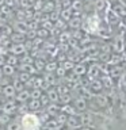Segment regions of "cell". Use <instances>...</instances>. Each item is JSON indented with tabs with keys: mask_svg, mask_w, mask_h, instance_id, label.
Instances as JSON below:
<instances>
[{
	"mask_svg": "<svg viewBox=\"0 0 126 130\" xmlns=\"http://www.w3.org/2000/svg\"><path fill=\"white\" fill-rule=\"evenodd\" d=\"M20 125H22V130H37L41 125L39 118L35 114H24L20 119Z\"/></svg>",
	"mask_w": 126,
	"mask_h": 130,
	"instance_id": "6da1fadb",
	"label": "cell"
},
{
	"mask_svg": "<svg viewBox=\"0 0 126 130\" xmlns=\"http://www.w3.org/2000/svg\"><path fill=\"white\" fill-rule=\"evenodd\" d=\"M71 129H79L81 126V122H80V117H76L75 114H72V115H68L67 118V122H65Z\"/></svg>",
	"mask_w": 126,
	"mask_h": 130,
	"instance_id": "7a4b0ae2",
	"label": "cell"
},
{
	"mask_svg": "<svg viewBox=\"0 0 126 130\" xmlns=\"http://www.w3.org/2000/svg\"><path fill=\"white\" fill-rule=\"evenodd\" d=\"M87 106H88V103L83 96H79L73 100V107L76 108V111H84L87 108Z\"/></svg>",
	"mask_w": 126,
	"mask_h": 130,
	"instance_id": "3957f363",
	"label": "cell"
},
{
	"mask_svg": "<svg viewBox=\"0 0 126 130\" xmlns=\"http://www.w3.org/2000/svg\"><path fill=\"white\" fill-rule=\"evenodd\" d=\"M2 111L6 112V114H10V115H11L12 112H15V111H16V104H15V102H14V100H7L6 103L3 104Z\"/></svg>",
	"mask_w": 126,
	"mask_h": 130,
	"instance_id": "277c9868",
	"label": "cell"
},
{
	"mask_svg": "<svg viewBox=\"0 0 126 130\" xmlns=\"http://www.w3.org/2000/svg\"><path fill=\"white\" fill-rule=\"evenodd\" d=\"M103 88H104L103 81H102V80H98V79H93V80L91 81V84H89V89H91L92 92H95V93H99Z\"/></svg>",
	"mask_w": 126,
	"mask_h": 130,
	"instance_id": "5b68a950",
	"label": "cell"
},
{
	"mask_svg": "<svg viewBox=\"0 0 126 130\" xmlns=\"http://www.w3.org/2000/svg\"><path fill=\"white\" fill-rule=\"evenodd\" d=\"M46 96H48V99H49L50 103H57V102L60 100V93H58V91H57L56 88H50V89H49L48 93H46Z\"/></svg>",
	"mask_w": 126,
	"mask_h": 130,
	"instance_id": "8992f818",
	"label": "cell"
},
{
	"mask_svg": "<svg viewBox=\"0 0 126 130\" xmlns=\"http://www.w3.org/2000/svg\"><path fill=\"white\" fill-rule=\"evenodd\" d=\"M24 45H23V42H19V43H14L12 46L10 47V50H11V53L12 54H15V56H19V54H23L24 53Z\"/></svg>",
	"mask_w": 126,
	"mask_h": 130,
	"instance_id": "52a82bcc",
	"label": "cell"
},
{
	"mask_svg": "<svg viewBox=\"0 0 126 130\" xmlns=\"http://www.w3.org/2000/svg\"><path fill=\"white\" fill-rule=\"evenodd\" d=\"M41 107H42V103H41L39 99H31L28 100V110H31V111H38V110H41Z\"/></svg>",
	"mask_w": 126,
	"mask_h": 130,
	"instance_id": "ba28073f",
	"label": "cell"
},
{
	"mask_svg": "<svg viewBox=\"0 0 126 130\" xmlns=\"http://www.w3.org/2000/svg\"><path fill=\"white\" fill-rule=\"evenodd\" d=\"M15 93H16V89H15V87L12 84H6V85H4V88H3V95L4 96L12 98Z\"/></svg>",
	"mask_w": 126,
	"mask_h": 130,
	"instance_id": "9c48e42d",
	"label": "cell"
},
{
	"mask_svg": "<svg viewBox=\"0 0 126 130\" xmlns=\"http://www.w3.org/2000/svg\"><path fill=\"white\" fill-rule=\"evenodd\" d=\"M28 98H31V96L27 89H22V91L16 92V100L18 102H26V100H28Z\"/></svg>",
	"mask_w": 126,
	"mask_h": 130,
	"instance_id": "30bf717a",
	"label": "cell"
},
{
	"mask_svg": "<svg viewBox=\"0 0 126 130\" xmlns=\"http://www.w3.org/2000/svg\"><path fill=\"white\" fill-rule=\"evenodd\" d=\"M2 71H3V75L4 76H11L12 73L15 72V68H14V65L12 64H4L3 67H2Z\"/></svg>",
	"mask_w": 126,
	"mask_h": 130,
	"instance_id": "8fae6325",
	"label": "cell"
},
{
	"mask_svg": "<svg viewBox=\"0 0 126 130\" xmlns=\"http://www.w3.org/2000/svg\"><path fill=\"white\" fill-rule=\"evenodd\" d=\"M73 72H75L76 76H83L85 72H87V68H85L84 64H79V65H75L73 67Z\"/></svg>",
	"mask_w": 126,
	"mask_h": 130,
	"instance_id": "7c38bea8",
	"label": "cell"
},
{
	"mask_svg": "<svg viewBox=\"0 0 126 130\" xmlns=\"http://www.w3.org/2000/svg\"><path fill=\"white\" fill-rule=\"evenodd\" d=\"M46 112L49 114V115H54L56 117V114L60 112V108H58V106H56V103H52V104L48 106Z\"/></svg>",
	"mask_w": 126,
	"mask_h": 130,
	"instance_id": "4fadbf2b",
	"label": "cell"
},
{
	"mask_svg": "<svg viewBox=\"0 0 126 130\" xmlns=\"http://www.w3.org/2000/svg\"><path fill=\"white\" fill-rule=\"evenodd\" d=\"M7 130H22V125H20V122L10 121L7 123Z\"/></svg>",
	"mask_w": 126,
	"mask_h": 130,
	"instance_id": "5bb4252c",
	"label": "cell"
},
{
	"mask_svg": "<svg viewBox=\"0 0 126 130\" xmlns=\"http://www.w3.org/2000/svg\"><path fill=\"white\" fill-rule=\"evenodd\" d=\"M88 24H89V28H91V30H98L99 20H98L96 16H91V18L88 19Z\"/></svg>",
	"mask_w": 126,
	"mask_h": 130,
	"instance_id": "9a60e30c",
	"label": "cell"
},
{
	"mask_svg": "<svg viewBox=\"0 0 126 130\" xmlns=\"http://www.w3.org/2000/svg\"><path fill=\"white\" fill-rule=\"evenodd\" d=\"M10 121H11L10 114H6V112L0 114V123H2V125H7Z\"/></svg>",
	"mask_w": 126,
	"mask_h": 130,
	"instance_id": "2e32d148",
	"label": "cell"
},
{
	"mask_svg": "<svg viewBox=\"0 0 126 130\" xmlns=\"http://www.w3.org/2000/svg\"><path fill=\"white\" fill-rule=\"evenodd\" d=\"M71 100H72V98H71V95H69V92H68V93H62V95H60V102H61V103L68 104Z\"/></svg>",
	"mask_w": 126,
	"mask_h": 130,
	"instance_id": "e0dca14e",
	"label": "cell"
},
{
	"mask_svg": "<svg viewBox=\"0 0 126 130\" xmlns=\"http://www.w3.org/2000/svg\"><path fill=\"white\" fill-rule=\"evenodd\" d=\"M30 96L33 98V99H41V96H42V92H41V89L35 88V89H33V92H30Z\"/></svg>",
	"mask_w": 126,
	"mask_h": 130,
	"instance_id": "ac0fdd59",
	"label": "cell"
},
{
	"mask_svg": "<svg viewBox=\"0 0 126 130\" xmlns=\"http://www.w3.org/2000/svg\"><path fill=\"white\" fill-rule=\"evenodd\" d=\"M45 69H46L48 72H53L57 69V62H54V61H52V62H49L45 65Z\"/></svg>",
	"mask_w": 126,
	"mask_h": 130,
	"instance_id": "d6986e66",
	"label": "cell"
},
{
	"mask_svg": "<svg viewBox=\"0 0 126 130\" xmlns=\"http://www.w3.org/2000/svg\"><path fill=\"white\" fill-rule=\"evenodd\" d=\"M122 75V69L119 67H117V68H111V77H118V76H121Z\"/></svg>",
	"mask_w": 126,
	"mask_h": 130,
	"instance_id": "ffe728a7",
	"label": "cell"
},
{
	"mask_svg": "<svg viewBox=\"0 0 126 130\" xmlns=\"http://www.w3.org/2000/svg\"><path fill=\"white\" fill-rule=\"evenodd\" d=\"M30 75H28V73L27 72H22V73H20V76H19V80H22L23 81V83L24 84H26L27 83V81H28V79H30Z\"/></svg>",
	"mask_w": 126,
	"mask_h": 130,
	"instance_id": "44dd1931",
	"label": "cell"
},
{
	"mask_svg": "<svg viewBox=\"0 0 126 130\" xmlns=\"http://www.w3.org/2000/svg\"><path fill=\"white\" fill-rule=\"evenodd\" d=\"M73 67H75V64L71 62V61H65V62L62 64V68L65 69V71H71V69H73Z\"/></svg>",
	"mask_w": 126,
	"mask_h": 130,
	"instance_id": "7402d4cb",
	"label": "cell"
},
{
	"mask_svg": "<svg viewBox=\"0 0 126 130\" xmlns=\"http://www.w3.org/2000/svg\"><path fill=\"white\" fill-rule=\"evenodd\" d=\"M35 69H38V71H42L45 69V62L42 60H37L35 61Z\"/></svg>",
	"mask_w": 126,
	"mask_h": 130,
	"instance_id": "603a6c76",
	"label": "cell"
},
{
	"mask_svg": "<svg viewBox=\"0 0 126 130\" xmlns=\"http://www.w3.org/2000/svg\"><path fill=\"white\" fill-rule=\"evenodd\" d=\"M54 72H56V75L58 76V77H62V76L65 75V73H67V71H65V69H64L62 67H60V68L57 67V69H56Z\"/></svg>",
	"mask_w": 126,
	"mask_h": 130,
	"instance_id": "cb8c5ba5",
	"label": "cell"
},
{
	"mask_svg": "<svg viewBox=\"0 0 126 130\" xmlns=\"http://www.w3.org/2000/svg\"><path fill=\"white\" fill-rule=\"evenodd\" d=\"M69 24H71V27H79L80 26V20L79 19H71V23H69Z\"/></svg>",
	"mask_w": 126,
	"mask_h": 130,
	"instance_id": "d4e9b609",
	"label": "cell"
},
{
	"mask_svg": "<svg viewBox=\"0 0 126 130\" xmlns=\"http://www.w3.org/2000/svg\"><path fill=\"white\" fill-rule=\"evenodd\" d=\"M38 35L39 37H48V30H38Z\"/></svg>",
	"mask_w": 126,
	"mask_h": 130,
	"instance_id": "484cf974",
	"label": "cell"
},
{
	"mask_svg": "<svg viewBox=\"0 0 126 130\" xmlns=\"http://www.w3.org/2000/svg\"><path fill=\"white\" fill-rule=\"evenodd\" d=\"M79 130H93L91 126H83V127H79Z\"/></svg>",
	"mask_w": 126,
	"mask_h": 130,
	"instance_id": "4316f807",
	"label": "cell"
},
{
	"mask_svg": "<svg viewBox=\"0 0 126 130\" xmlns=\"http://www.w3.org/2000/svg\"><path fill=\"white\" fill-rule=\"evenodd\" d=\"M122 76V80H123V84L126 85V75H121Z\"/></svg>",
	"mask_w": 126,
	"mask_h": 130,
	"instance_id": "83f0119b",
	"label": "cell"
},
{
	"mask_svg": "<svg viewBox=\"0 0 126 130\" xmlns=\"http://www.w3.org/2000/svg\"><path fill=\"white\" fill-rule=\"evenodd\" d=\"M2 4H4V0H0V6H2Z\"/></svg>",
	"mask_w": 126,
	"mask_h": 130,
	"instance_id": "f1b7e54d",
	"label": "cell"
},
{
	"mask_svg": "<svg viewBox=\"0 0 126 130\" xmlns=\"http://www.w3.org/2000/svg\"><path fill=\"white\" fill-rule=\"evenodd\" d=\"M20 2H22V3H23V2H26V0H20Z\"/></svg>",
	"mask_w": 126,
	"mask_h": 130,
	"instance_id": "f546056e",
	"label": "cell"
},
{
	"mask_svg": "<svg viewBox=\"0 0 126 130\" xmlns=\"http://www.w3.org/2000/svg\"><path fill=\"white\" fill-rule=\"evenodd\" d=\"M0 130H7V129H0Z\"/></svg>",
	"mask_w": 126,
	"mask_h": 130,
	"instance_id": "4dcf8cb0",
	"label": "cell"
},
{
	"mask_svg": "<svg viewBox=\"0 0 126 130\" xmlns=\"http://www.w3.org/2000/svg\"><path fill=\"white\" fill-rule=\"evenodd\" d=\"M0 108H2V106H0Z\"/></svg>",
	"mask_w": 126,
	"mask_h": 130,
	"instance_id": "1f68e13d",
	"label": "cell"
},
{
	"mask_svg": "<svg viewBox=\"0 0 126 130\" xmlns=\"http://www.w3.org/2000/svg\"><path fill=\"white\" fill-rule=\"evenodd\" d=\"M0 32H2V31H0Z\"/></svg>",
	"mask_w": 126,
	"mask_h": 130,
	"instance_id": "d6a6232c",
	"label": "cell"
}]
</instances>
